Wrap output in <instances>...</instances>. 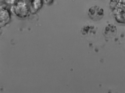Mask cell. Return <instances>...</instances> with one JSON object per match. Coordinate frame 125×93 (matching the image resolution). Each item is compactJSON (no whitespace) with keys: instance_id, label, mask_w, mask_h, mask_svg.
I'll list each match as a JSON object with an SVG mask.
<instances>
[{"instance_id":"cell-4","label":"cell","mask_w":125,"mask_h":93,"mask_svg":"<svg viewBox=\"0 0 125 93\" xmlns=\"http://www.w3.org/2000/svg\"><path fill=\"white\" fill-rule=\"evenodd\" d=\"M7 4L11 6L15 4L18 1L17 0H3Z\"/></svg>"},{"instance_id":"cell-6","label":"cell","mask_w":125,"mask_h":93,"mask_svg":"<svg viewBox=\"0 0 125 93\" xmlns=\"http://www.w3.org/2000/svg\"></svg>"},{"instance_id":"cell-1","label":"cell","mask_w":125,"mask_h":93,"mask_svg":"<svg viewBox=\"0 0 125 93\" xmlns=\"http://www.w3.org/2000/svg\"><path fill=\"white\" fill-rule=\"evenodd\" d=\"M11 6L10 11L19 18L23 19L26 18L30 12L29 6L24 0L18 1L15 4Z\"/></svg>"},{"instance_id":"cell-2","label":"cell","mask_w":125,"mask_h":93,"mask_svg":"<svg viewBox=\"0 0 125 93\" xmlns=\"http://www.w3.org/2000/svg\"><path fill=\"white\" fill-rule=\"evenodd\" d=\"M11 14L9 10L5 5L0 6V27L2 28L10 21Z\"/></svg>"},{"instance_id":"cell-3","label":"cell","mask_w":125,"mask_h":93,"mask_svg":"<svg viewBox=\"0 0 125 93\" xmlns=\"http://www.w3.org/2000/svg\"><path fill=\"white\" fill-rule=\"evenodd\" d=\"M43 4L42 0H31L29 7L30 12L35 13L41 8Z\"/></svg>"},{"instance_id":"cell-5","label":"cell","mask_w":125,"mask_h":93,"mask_svg":"<svg viewBox=\"0 0 125 93\" xmlns=\"http://www.w3.org/2000/svg\"><path fill=\"white\" fill-rule=\"evenodd\" d=\"M53 0H42L43 3L47 5L51 4Z\"/></svg>"}]
</instances>
